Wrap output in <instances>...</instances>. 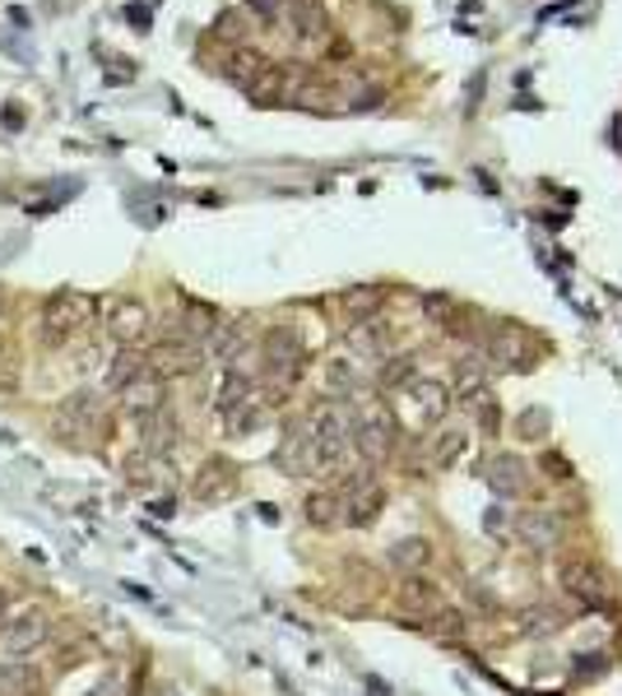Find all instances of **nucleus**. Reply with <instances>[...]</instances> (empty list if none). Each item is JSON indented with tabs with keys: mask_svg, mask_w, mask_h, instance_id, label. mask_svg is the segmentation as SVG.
<instances>
[{
	"mask_svg": "<svg viewBox=\"0 0 622 696\" xmlns=\"http://www.w3.org/2000/svg\"><path fill=\"white\" fill-rule=\"evenodd\" d=\"M404 391V414H410L414 428H427V422H437L446 418V409H451V399H446V385L437 381H410V385H400Z\"/></svg>",
	"mask_w": 622,
	"mask_h": 696,
	"instance_id": "nucleus-11",
	"label": "nucleus"
},
{
	"mask_svg": "<svg viewBox=\"0 0 622 696\" xmlns=\"http://www.w3.org/2000/svg\"><path fill=\"white\" fill-rule=\"evenodd\" d=\"M159 696H172V692H168V687H163V692H159Z\"/></svg>",
	"mask_w": 622,
	"mask_h": 696,
	"instance_id": "nucleus-38",
	"label": "nucleus"
},
{
	"mask_svg": "<svg viewBox=\"0 0 622 696\" xmlns=\"http://www.w3.org/2000/svg\"><path fill=\"white\" fill-rule=\"evenodd\" d=\"M246 10L256 19H279L284 14V0H246Z\"/></svg>",
	"mask_w": 622,
	"mask_h": 696,
	"instance_id": "nucleus-34",
	"label": "nucleus"
},
{
	"mask_svg": "<svg viewBox=\"0 0 622 696\" xmlns=\"http://www.w3.org/2000/svg\"><path fill=\"white\" fill-rule=\"evenodd\" d=\"M284 19H288V37H293L302 51L330 43V19H325L321 0H284Z\"/></svg>",
	"mask_w": 622,
	"mask_h": 696,
	"instance_id": "nucleus-5",
	"label": "nucleus"
},
{
	"mask_svg": "<svg viewBox=\"0 0 622 696\" xmlns=\"http://www.w3.org/2000/svg\"><path fill=\"white\" fill-rule=\"evenodd\" d=\"M534 358H539V348H534V339L520 330V325H497L493 330V339H488V362H497V367H511V372H530L534 367Z\"/></svg>",
	"mask_w": 622,
	"mask_h": 696,
	"instance_id": "nucleus-9",
	"label": "nucleus"
},
{
	"mask_svg": "<svg viewBox=\"0 0 622 696\" xmlns=\"http://www.w3.org/2000/svg\"><path fill=\"white\" fill-rule=\"evenodd\" d=\"M140 372H145V353H140V348H122V353H116V358L107 362L103 385H107V391H116V395H122L126 385H130L135 376H140Z\"/></svg>",
	"mask_w": 622,
	"mask_h": 696,
	"instance_id": "nucleus-20",
	"label": "nucleus"
},
{
	"mask_svg": "<svg viewBox=\"0 0 622 696\" xmlns=\"http://www.w3.org/2000/svg\"><path fill=\"white\" fill-rule=\"evenodd\" d=\"M251 24V19L242 14V10H228V14H219V24H214V33H219V37H228V43H246V28Z\"/></svg>",
	"mask_w": 622,
	"mask_h": 696,
	"instance_id": "nucleus-31",
	"label": "nucleus"
},
{
	"mask_svg": "<svg viewBox=\"0 0 622 696\" xmlns=\"http://www.w3.org/2000/svg\"><path fill=\"white\" fill-rule=\"evenodd\" d=\"M307 441H311V474L339 469V460L354 446V409L339 399H325L307 418Z\"/></svg>",
	"mask_w": 622,
	"mask_h": 696,
	"instance_id": "nucleus-1",
	"label": "nucleus"
},
{
	"mask_svg": "<svg viewBox=\"0 0 622 696\" xmlns=\"http://www.w3.org/2000/svg\"><path fill=\"white\" fill-rule=\"evenodd\" d=\"M51 636V617L43 608H24L19 617H10L5 627H0V650L5 654H33Z\"/></svg>",
	"mask_w": 622,
	"mask_h": 696,
	"instance_id": "nucleus-8",
	"label": "nucleus"
},
{
	"mask_svg": "<svg viewBox=\"0 0 622 696\" xmlns=\"http://www.w3.org/2000/svg\"><path fill=\"white\" fill-rule=\"evenodd\" d=\"M107 330L122 348H135V339L149 330V306L135 302V298H116L112 312H107Z\"/></svg>",
	"mask_w": 622,
	"mask_h": 696,
	"instance_id": "nucleus-15",
	"label": "nucleus"
},
{
	"mask_svg": "<svg viewBox=\"0 0 622 696\" xmlns=\"http://www.w3.org/2000/svg\"><path fill=\"white\" fill-rule=\"evenodd\" d=\"M470 446H474L470 428H441L433 437V469H456V464L470 455Z\"/></svg>",
	"mask_w": 622,
	"mask_h": 696,
	"instance_id": "nucleus-18",
	"label": "nucleus"
},
{
	"mask_svg": "<svg viewBox=\"0 0 622 696\" xmlns=\"http://www.w3.org/2000/svg\"><path fill=\"white\" fill-rule=\"evenodd\" d=\"M205 353L214 358V362H238L242 353H246V335H242V325H214V330H209V339H205Z\"/></svg>",
	"mask_w": 622,
	"mask_h": 696,
	"instance_id": "nucleus-19",
	"label": "nucleus"
},
{
	"mask_svg": "<svg viewBox=\"0 0 622 696\" xmlns=\"http://www.w3.org/2000/svg\"><path fill=\"white\" fill-rule=\"evenodd\" d=\"M395 428H391V414L385 409H358L354 414V451L367 460V464H377V460H385L391 455V446H395V437H391Z\"/></svg>",
	"mask_w": 622,
	"mask_h": 696,
	"instance_id": "nucleus-6",
	"label": "nucleus"
},
{
	"mask_svg": "<svg viewBox=\"0 0 622 696\" xmlns=\"http://www.w3.org/2000/svg\"><path fill=\"white\" fill-rule=\"evenodd\" d=\"M377 381H381V391H400V385L414 381V362H410V358H385L381 372H377Z\"/></svg>",
	"mask_w": 622,
	"mask_h": 696,
	"instance_id": "nucleus-30",
	"label": "nucleus"
},
{
	"mask_svg": "<svg viewBox=\"0 0 622 696\" xmlns=\"http://www.w3.org/2000/svg\"><path fill=\"white\" fill-rule=\"evenodd\" d=\"M483 372H488V362H483L479 353H464V358L456 362V395H460V399L479 395V391H483Z\"/></svg>",
	"mask_w": 622,
	"mask_h": 696,
	"instance_id": "nucleus-26",
	"label": "nucleus"
},
{
	"mask_svg": "<svg viewBox=\"0 0 622 696\" xmlns=\"http://www.w3.org/2000/svg\"><path fill=\"white\" fill-rule=\"evenodd\" d=\"M223 422H228V432H232V437H246L251 428H261V422H265V404L251 395L246 404H238V409H228Z\"/></svg>",
	"mask_w": 622,
	"mask_h": 696,
	"instance_id": "nucleus-28",
	"label": "nucleus"
},
{
	"mask_svg": "<svg viewBox=\"0 0 622 696\" xmlns=\"http://www.w3.org/2000/svg\"><path fill=\"white\" fill-rule=\"evenodd\" d=\"M172 446H177V418H172L168 409L140 418V451H149V455H168Z\"/></svg>",
	"mask_w": 622,
	"mask_h": 696,
	"instance_id": "nucleus-17",
	"label": "nucleus"
},
{
	"mask_svg": "<svg viewBox=\"0 0 622 696\" xmlns=\"http://www.w3.org/2000/svg\"><path fill=\"white\" fill-rule=\"evenodd\" d=\"M80 696H126V678H116V673H112V678L93 683V687H89V692H80Z\"/></svg>",
	"mask_w": 622,
	"mask_h": 696,
	"instance_id": "nucleus-33",
	"label": "nucleus"
},
{
	"mask_svg": "<svg viewBox=\"0 0 622 696\" xmlns=\"http://www.w3.org/2000/svg\"><path fill=\"white\" fill-rule=\"evenodd\" d=\"M562 590H567L580 608L609 604V576L599 571L595 562H586V557H572V562H562Z\"/></svg>",
	"mask_w": 622,
	"mask_h": 696,
	"instance_id": "nucleus-7",
	"label": "nucleus"
},
{
	"mask_svg": "<svg viewBox=\"0 0 622 696\" xmlns=\"http://www.w3.org/2000/svg\"><path fill=\"white\" fill-rule=\"evenodd\" d=\"M307 520H311L316 530L344 525V497H339V492H311V497H307Z\"/></svg>",
	"mask_w": 622,
	"mask_h": 696,
	"instance_id": "nucleus-22",
	"label": "nucleus"
},
{
	"mask_svg": "<svg viewBox=\"0 0 622 696\" xmlns=\"http://www.w3.org/2000/svg\"><path fill=\"white\" fill-rule=\"evenodd\" d=\"M339 497H344V525H372L377 511L385 507V492H381L367 474L348 478V488H344Z\"/></svg>",
	"mask_w": 622,
	"mask_h": 696,
	"instance_id": "nucleus-13",
	"label": "nucleus"
},
{
	"mask_svg": "<svg viewBox=\"0 0 622 696\" xmlns=\"http://www.w3.org/2000/svg\"><path fill=\"white\" fill-rule=\"evenodd\" d=\"M339 306H344V316L348 321H372L377 312H381V288H348V293L339 298Z\"/></svg>",
	"mask_w": 622,
	"mask_h": 696,
	"instance_id": "nucleus-24",
	"label": "nucleus"
},
{
	"mask_svg": "<svg viewBox=\"0 0 622 696\" xmlns=\"http://www.w3.org/2000/svg\"><path fill=\"white\" fill-rule=\"evenodd\" d=\"M261 358H265L261 372L269 381V391L284 395L288 385H298V376H302L307 344H302V335L293 330V325H275V330L265 335V344H261Z\"/></svg>",
	"mask_w": 622,
	"mask_h": 696,
	"instance_id": "nucleus-2",
	"label": "nucleus"
},
{
	"mask_svg": "<svg viewBox=\"0 0 622 696\" xmlns=\"http://www.w3.org/2000/svg\"><path fill=\"white\" fill-rule=\"evenodd\" d=\"M488 478H493V488H497L502 497H516V492L525 488V464H520L516 455H497Z\"/></svg>",
	"mask_w": 622,
	"mask_h": 696,
	"instance_id": "nucleus-25",
	"label": "nucleus"
},
{
	"mask_svg": "<svg viewBox=\"0 0 622 696\" xmlns=\"http://www.w3.org/2000/svg\"><path fill=\"white\" fill-rule=\"evenodd\" d=\"M0 613H5V594H0Z\"/></svg>",
	"mask_w": 622,
	"mask_h": 696,
	"instance_id": "nucleus-37",
	"label": "nucleus"
},
{
	"mask_svg": "<svg viewBox=\"0 0 622 696\" xmlns=\"http://www.w3.org/2000/svg\"><path fill=\"white\" fill-rule=\"evenodd\" d=\"M51 428H56V437H66V441H74V437H93L103 428V399L93 395V391H74V395H66L61 399V409H56V418H51Z\"/></svg>",
	"mask_w": 622,
	"mask_h": 696,
	"instance_id": "nucleus-4",
	"label": "nucleus"
},
{
	"mask_svg": "<svg viewBox=\"0 0 622 696\" xmlns=\"http://www.w3.org/2000/svg\"><path fill=\"white\" fill-rule=\"evenodd\" d=\"M358 362L354 358H330L325 362V385H330V391H335V395H354L358 391Z\"/></svg>",
	"mask_w": 622,
	"mask_h": 696,
	"instance_id": "nucleus-27",
	"label": "nucleus"
},
{
	"mask_svg": "<svg viewBox=\"0 0 622 696\" xmlns=\"http://www.w3.org/2000/svg\"><path fill=\"white\" fill-rule=\"evenodd\" d=\"M126 474H130L135 488H163V483H168V460L149 455V451H135L126 460Z\"/></svg>",
	"mask_w": 622,
	"mask_h": 696,
	"instance_id": "nucleus-21",
	"label": "nucleus"
},
{
	"mask_svg": "<svg viewBox=\"0 0 622 696\" xmlns=\"http://www.w3.org/2000/svg\"><path fill=\"white\" fill-rule=\"evenodd\" d=\"M126 14H130V24H140V28H149V10H145V5H130Z\"/></svg>",
	"mask_w": 622,
	"mask_h": 696,
	"instance_id": "nucleus-35",
	"label": "nucleus"
},
{
	"mask_svg": "<svg viewBox=\"0 0 622 696\" xmlns=\"http://www.w3.org/2000/svg\"><path fill=\"white\" fill-rule=\"evenodd\" d=\"M232 492H238V469H232L228 460H205L200 469H196V478H191V497L196 501H205V507H214V501H228Z\"/></svg>",
	"mask_w": 622,
	"mask_h": 696,
	"instance_id": "nucleus-12",
	"label": "nucleus"
},
{
	"mask_svg": "<svg viewBox=\"0 0 622 696\" xmlns=\"http://www.w3.org/2000/svg\"><path fill=\"white\" fill-rule=\"evenodd\" d=\"M122 409H126L130 418H149V414L168 409V385H163V376H153L149 367H145V372L122 391Z\"/></svg>",
	"mask_w": 622,
	"mask_h": 696,
	"instance_id": "nucleus-14",
	"label": "nucleus"
},
{
	"mask_svg": "<svg viewBox=\"0 0 622 696\" xmlns=\"http://www.w3.org/2000/svg\"><path fill=\"white\" fill-rule=\"evenodd\" d=\"M613 149L622 153V116H618V121H613Z\"/></svg>",
	"mask_w": 622,
	"mask_h": 696,
	"instance_id": "nucleus-36",
	"label": "nucleus"
},
{
	"mask_svg": "<svg viewBox=\"0 0 622 696\" xmlns=\"http://www.w3.org/2000/svg\"><path fill=\"white\" fill-rule=\"evenodd\" d=\"M145 367L153 376H196L205 367V348L200 344H177V339H163L153 353H145Z\"/></svg>",
	"mask_w": 622,
	"mask_h": 696,
	"instance_id": "nucleus-10",
	"label": "nucleus"
},
{
	"mask_svg": "<svg viewBox=\"0 0 622 696\" xmlns=\"http://www.w3.org/2000/svg\"><path fill=\"white\" fill-rule=\"evenodd\" d=\"M37 687V669L24 660H0V696H28Z\"/></svg>",
	"mask_w": 622,
	"mask_h": 696,
	"instance_id": "nucleus-23",
	"label": "nucleus"
},
{
	"mask_svg": "<svg viewBox=\"0 0 622 696\" xmlns=\"http://www.w3.org/2000/svg\"><path fill=\"white\" fill-rule=\"evenodd\" d=\"M404 604L423 608V613H437V608H441L437 585H433V580H423V576H410V585H404Z\"/></svg>",
	"mask_w": 622,
	"mask_h": 696,
	"instance_id": "nucleus-29",
	"label": "nucleus"
},
{
	"mask_svg": "<svg viewBox=\"0 0 622 696\" xmlns=\"http://www.w3.org/2000/svg\"><path fill=\"white\" fill-rule=\"evenodd\" d=\"M89 312H93V302L84 298V293H51L47 298V306H43V325H37V339H43L47 348H61V344H70L74 335H80V325L89 321Z\"/></svg>",
	"mask_w": 622,
	"mask_h": 696,
	"instance_id": "nucleus-3",
	"label": "nucleus"
},
{
	"mask_svg": "<svg viewBox=\"0 0 622 696\" xmlns=\"http://www.w3.org/2000/svg\"><path fill=\"white\" fill-rule=\"evenodd\" d=\"M516 530L530 548H557L562 544V515L557 511H525L516 520Z\"/></svg>",
	"mask_w": 622,
	"mask_h": 696,
	"instance_id": "nucleus-16",
	"label": "nucleus"
},
{
	"mask_svg": "<svg viewBox=\"0 0 622 696\" xmlns=\"http://www.w3.org/2000/svg\"><path fill=\"white\" fill-rule=\"evenodd\" d=\"M395 562L400 567H423L427 562V538H404V544H395Z\"/></svg>",
	"mask_w": 622,
	"mask_h": 696,
	"instance_id": "nucleus-32",
	"label": "nucleus"
}]
</instances>
